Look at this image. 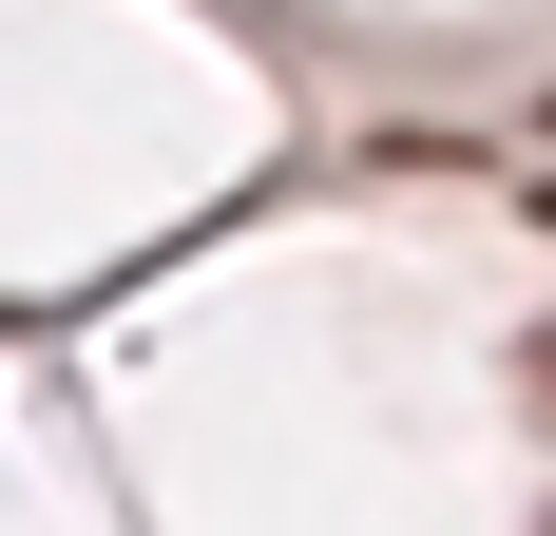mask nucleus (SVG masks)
<instances>
[{
  "mask_svg": "<svg viewBox=\"0 0 556 536\" xmlns=\"http://www.w3.org/2000/svg\"><path fill=\"white\" fill-rule=\"evenodd\" d=\"M538 403H556V326H538Z\"/></svg>",
  "mask_w": 556,
  "mask_h": 536,
  "instance_id": "1",
  "label": "nucleus"
},
{
  "mask_svg": "<svg viewBox=\"0 0 556 536\" xmlns=\"http://www.w3.org/2000/svg\"><path fill=\"white\" fill-rule=\"evenodd\" d=\"M538 230H556V192H538Z\"/></svg>",
  "mask_w": 556,
  "mask_h": 536,
  "instance_id": "2",
  "label": "nucleus"
},
{
  "mask_svg": "<svg viewBox=\"0 0 556 536\" xmlns=\"http://www.w3.org/2000/svg\"><path fill=\"white\" fill-rule=\"evenodd\" d=\"M538 115H556V97H538Z\"/></svg>",
  "mask_w": 556,
  "mask_h": 536,
  "instance_id": "3",
  "label": "nucleus"
}]
</instances>
